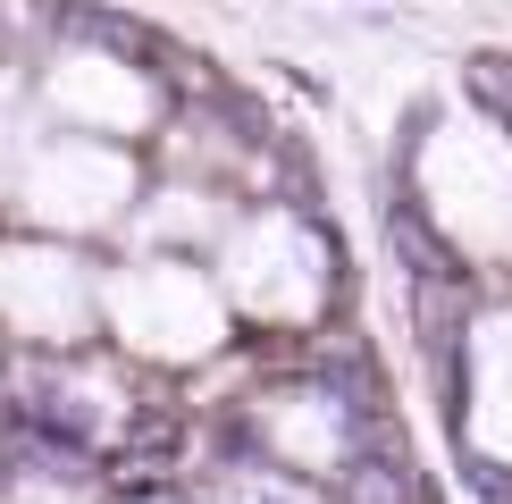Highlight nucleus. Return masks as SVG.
I'll use <instances>...</instances> for the list:
<instances>
[{"mask_svg": "<svg viewBox=\"0 0 512 504\" xmlns=\"http://www.w3.org/2000/svg\"><path fill=\"white\" fill-rule=\"evenodd\" d=\"M387 236H395L403 261H412V278H462V252L445 244V236H429V219H420V210H395Z\"/></svg>", "mask_w": 512, "mask_h": 504, "instance_id": "f03ea898", "label": "nucleus"}, {"mask_svg": "<svg viewBox=\"0 0 512 504\" xmlns=\"http://www.w3.org/2000/svg\"><path fill=\"white\" fill-rule=\"evenodd\" d=\"M59 26L76 42H93V51H118L126 68H152V76H160V59L177 51L160 26H143V17H126V9H59Z\"/></svg>", "mask_w": 512, "mask_h": 504, "instance_id": "f257e3e1", "label": "nucleus"}, {"mask_svg": "<svg viewBox=\"0 0 512 504\" xmlns=\"http://www.w3.org/2000/svg\"><path fill=\"white\" fill-rule=\"evenodd\" d=\"M479 479V504H512V471H496V462H471Z\"/></svg>", "mask_w": 512, "mask_h": 504, "instance_id": "20e7f679", "label": "nucleus"}, {"mask_svg": "<svg viewBox=\"0 0 512 504\" xmlns=\"http://www.w3.org/2000/svg\"><path fill=\"white\" fill-rule=\"evenodd\" d=\"M471 93H479L487 118L512 126V59H504V51H479V59H471Z\"/></svg>", "mask_w": 512, "mask_h": 504, "instance_id": "7ed1b4c3", "label": "nucleus"}]
</instances>
